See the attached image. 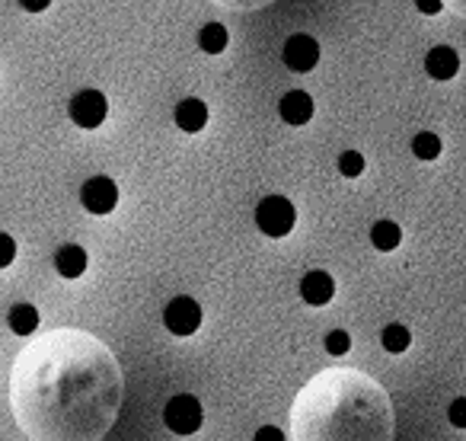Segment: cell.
I'll return each instance as SVG.
<instances>
[{"instance_id": "6da1fadb", "label": "cell", "mask_w": 466, "mask_h": 441, "mask_svg": "<svg viewBox=\"0 0 466 441\" xmlns=\"http://www.w3.org/2000/svg\"><path fill=\"white\" fill-rule=\"evenodd\" d=\"M294 220H298V211L285 195H268L256 208V224L266 237H288L294 231Z\"/></svg>"}, {"instance_id": "7a4b0ae2", "label": "cell", "mask_w": 466, "mask_h": 441, "mask_svg": "<svg viewBox=\"0 0 466 441\" xmlns=\"http://www.w3.org/2000/svg\"><path fill=\"white\" fill-rule=\"evenodd\" d=\"M201 403L192 394H179L167 403L163 409V422H167L169 432L176 435H195L201 428Z\"/></svg>"}, {"instance_id": "3957f363", "label": "cell", "mask_w": 466, "mask_h": 441, "mask_svg": "<svg viewBox=\"0 0 466 441\" xmlns=\"http://www.w3.org/2000/svg\"><path fill=\"white\" fill-rule=\"evenodd\" d=\"M163 323H167V330L173 333V336H192L195 330L201 326V307L198 301L192 298H173L167 304V311H163Z\"/></svg>"}, {"instance_id": "277c9868", "label": "cell", "mask_w": 466, "mask_h": 441, "mask_svg": "<svg viewBox=\"0 0 466 441\" xmlns=\"http://www.w3.org/2000/svg\"><path fill=\"white\" fill-rule=\"evenodd\" d=\"M80 201L90 214H109L118 205V186L109 176H93L80 189Z\"/></svg>"}, {"instance_id": "5b68a950", "label": "cell", "mask_w": 466, "mask_h": 441, "mask_svg": "<svg viewBox=\"0 0 466 441\" xmlns=\"http://www.w3.org/2000/svg\"><path fill=\"white\" fill-rule=\"evenodd\" d=\"M106 112H109V103L99 90H80L71 99V118L80 128H99L106 122Z\"/></svg>"}, {"instance_id": "8992f818", "label": "cell", "mask_w": 466, "mask_h": 441, "mask_svg": "<svg viewBox=\"0 0 466 441\" xmlns=\"http://www.w3.org/2000/svg\"><path fill=\"white\" fill-rule=\"evenodd\" d=\"M317 61H319L317 39L298 33V36H291V39L285 42V65L291 67V71L307 74V71H313V67H317Z\"/></svg>"}, {"instance_id": "52a82bcc", "label": "cell", "mask_w": 466, "mask_h": 441, "mask_svg": "<svg viewBox=\"0 0 466 441\" xmlns=\"http://www.w3.org/2000/svg\"><path fill=\"white\" fill-rule=\"evenodd\" d=\"M300 294H304L307 304L323 307V304H329L332 294H336V282H332L329 272L317 269V272H307L304 279H300Z\"/></svg>"}, {"instance_id": "ba28073f", "label": "cell", "mask_w": 466, "mask_h": 441, "mask_svg": "<svg viewBox=\"0 0 466 441\" xmlns=\"http://www.w3.org/2000/svg\"><path fill=\"white\" fill-rule=\"evenodd\" d=\"M279 112H281V118H285L288 125H307L313 118L310 93H304V90L285 93V97H281V103H279Z\"/></svg>"}, {"instance_id": "9c48e42d", "label": "cell", "mask_w": 466, "mask_h": 441, "mask_svg": "<svg viewBox=\"0 0 466 441\" xmlns=\"http://www.w3.org/2000/svg\"><path fill=\"white\" fill-rule=\"evenodd\" d=\"M425 71H428V77H434V80H451V77H457V71H460V55L453 52L451 46L431 48V52H428V58H425Z\"/></svg>"}, {"instance_id": "30bf717a", "label": "cell", "mask_w": 466, "mask_h": 441, "mask_svg": "<svg viewBox=\"0 0 466 441\" xmlns=\"http://www.w3.org/2000/svg\"><path fill=\"white\" fill-rule=\"evenodd\" d=\"M55 269H58L61 279H80L86 272V250L77 243H67L55 253Z\"/></svg>"}, {"instance_id": "8fae6325", "label": "cell", "mask_w": 466, "mask_h": 441, "mask_svg": "<svg viewBox=\"0 0 466 441\" xmlns=\"http://www.w3.org/2000/svg\"><path fill=\"white\" fill-rule=\"evenodd\" d=\"M176 125H179L182 131H188V135L201 131L208 125V106L201 103V99H182V103L176 106Z\"/></svg>"}, {"instance_id": "7c38bea8", "label": "cell", "mask_w": 466, "mask_h": 441, "mask_svg": "<svg viewBox=\"0 0 466 441\" xmlns=\"http://www.w3.org/2000/svg\"><path fill=\"white\" fill-rule=\"evenodd\" d=\"M7 323L16 336H33L35 326H39V311H35L33 304H16V307H10Z\"/></svg>"}, {"instance_id": "4fadbf2b", "label": "cell", "mask_w": 466, "mask_h": 441, "mask_svg": "<svg viewBox=\"0 0 466 441\" xmlns=\"http://www.w3.org/2000/svg\"><path fill=\"white\" fill-rule=\"evenodd\" d=\"M370 241H374L377 250L390 253V250H396V247H400V241H402L400 224H393V220H377L374 228H370Z\"/></svg>"}, {"instance_id": "5bb4252c", "label": "cell", "mask_w": 466, "mask_h": 441, "mask_svg": "<svg viewBox=\"0 0 466 441\" xmlns=\"http://www.w3.org/2000/svg\"><path fill=\"white\" fill-rule=\"evenodd\" d=\"M198 46L201 52L208 55H220L227 48V29L220 23H208V26L198 29Z\"/></svg>"}, {"instance_id": "9a60e30c", "label": "cell", "mask_w": 466, "mask_h": 441, "mask_svg": "<svg viewBox=\"0 0 466 441\" xmlns=\"http://www.w3.org/2000/svg\"><path fill=\"white\" fill-rule=\"evenodd\" d=\"M380 343H383V349H387V352H396V355H400V352L409 349L412 336H409V330L402 323H390V326H383Z\"/></svg>"}, {"instance_id": "2e32d148", "label": "cell", "mask_w": 466, "mask_h": 441, "mask_svg": "<svg viewBox=\"0 0 466 441\" xmlns=\"http://www.w3.org/2000/svg\"><path fill=\"white\" fill-rule=\"evenodd\" d=\"M412 154L419 160H438L441 154V138L434 131H421V135L412 138Z\"/></svg>"}, {"instance_id": "e0dca14e", "label": "cell", "mask_w": 466, "mask_h": 441, "mask_svg": "<svg viewBox=\"0 0 466 441\" xmlns=\"http://www.w3.org/2000/svg\"><path fill=\"white\" fill-rule=\"evenodd\" d=\"M361 169H364V157L358 154V150H345V154L339 157V173L349 176V179L361 176Z\"/></svg>"}, {"instance_id": "ac0fdd59", "label": "cell", "mask_w": 466, "mask_h": 441, "mask_svg": "<svg viewBox=\"0 0 466 441\" xmlns=\"http://www.w3.org/2000/svg\"><path fill=\"white\" fill-rule=\"evenodd\" d=\"M326 349H329V355H345V352L351 349V339H349V333H342V330H332L329 336H326Z\"/></svg>"}, {"instance_id": "d6986e66", "label": "cell", "mask_w": 466, "mask_h": 441, "mask_svg": "<svg viewBox=\"0 0 466 441\" xmlns=\"http://www.w3.org/2000/svg\"><path fill=\"white\" fill-rule=\"evenodd\" d=\"M16 260V243L10 234H0V269H7Z\"/></svg>"}, {"instance_id": "ffe728a7", "label": "cell", "mask_w": 466, "mask_h": 441, "mask_svg": "<svg viewBox=\"0 0 466 441\" xmlns=\"http://www.w3.org/2000/svg\"><path fill=\"white\" fill-rule=\"evenodd\" d=\"M447 415H451V422H453L457 428H466V396L453 400V403H451V413H447Z\"/></svg>"}, {"instance_id": "44dd1931", "label": "cell", "mask_w": 466, "mask_h": 441, "mask_svg": "<svg viewBox=\"0 0 466 441\" xmlns=\"http://www.w3.org/2000/svg\"><path fill=\"white\" fill-rule=\"evenodd\" d=\"M253 441H285V432H281V428H275V426H262L259 432H256Z\"/></svg>"}, {"instance_id": "7402d4cb", "label": "cell", "mask_w": 466, "mask_h": 441, "mask_svg": "<svg viewBox=\"0 0 466 441\" xmlns=\"http://www.w3.org/2000/svg\"><path fill=\"white\" fill-rule=\"evenodd\" d=\"M415 7H419L425 16H434V14H441V7H444V0H415Z\"/></svg>"}, {"instance_id": "603a6c76", "label": "cell", "mask_w": 466, "mask_h": 441, "mask_svg": "<svg viewBox=\"0 0 466 441\" xmlns=\"http://www.w3.org/2000/svg\"><path fill=\"white\" fill-rule=\"evenodd\" d=\"M48 4H52V0H20V7L29 10V14H42Z\"/></svg>"}]
</instances>
